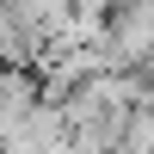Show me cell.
<instances>
[{"mask_svg": "<svg viewBox=\"0 0 154 154\" xmlns=\"http://www.w3.org/2000/svg\"><path fill=\"white\" fill-rule=\"evenodd\" d=\"M37 111V74L31 68H0V130L25 123Z\"/></svg>", "mask_w": 154, "mask_h": 154, "instance_id": "1", "label": "cell"}, {"mask_svg": "<svg viewBox=\"0 0 154 154\" xmlns=\"http://www.w3.org/2000/svg\"><path fill=\"white\" fill-rule=\"evenodd\" d=\"M117 154H154V105H142V111H130V117H123Z\"/></svg>", "mask_w": 154, "mask_h": 154, "instance_id": "2", "label": "cell"}, {"mask_svg": "<svg viewBox=\"0 0 154 154\" xmlns=\"http://www.w3.org/2000/svg\"><path fill=\"white\" fill-rule=\"evenodd\" d=\"M74 6H80V12H105V19H111V12L123 6V0H74Z\"/></svg>", "mask_w": 154, "mask_h": 154, "instance_id": "3", "label": "cell"}]
</instances>
